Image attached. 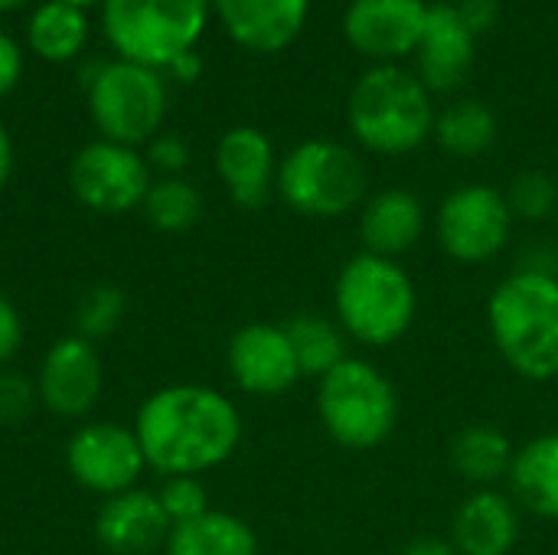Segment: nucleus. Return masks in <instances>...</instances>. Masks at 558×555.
<instances>
[{
    "label": "nucleus",
    "instance_id": "nucleus-1",
    "mask_svg": "<svg viewBox=\"0 0 558 555\" xmlns=\"http://www.w3.org/2000/svg\"><path fill=\"white\" fill-rule=\"evenodd\" d=\"M239 406L203 383H173L150 393L134 419L147 468L163 478L206 474L226 464L242 445Z\"/></svg>",
    "mask_w": 558,
    "mask_h": 555
},
{
    "label": "nucleus",
    "instance_id": "nucleus-2",
    "mask_svg": "<svg viewBox=\"0 0 558 555\" xmlns=\"http://www.w3.org/2000/svg\"><path fill=\"white\" fill-rule=\"evenodd\" d=\"M497 357L526 383L558 379V272L520 262L487 298Z\"/></svg>",
    "mask_w": 558,
    "mask_h": 555
},
{
    "label": "nucleus",
    "instance_id": "nucleus-3",
    "mask_svg": "<svg viewBox=\"0 0 558 555\" xmlns=\"http://www.w3.org/2000/svg\"><path fill=\"white\" fill-rule=\"evenodd\" d=\"M333 317L350 343L396 347L418 317V288L399 258L356 252L333 281Z\"/></svg>",
    "mask_w": 558,
    "mask_h": 555
},
{
    "label": "nucleus",
    "instance_id": "nucleus-4",
    "mask_svg": "<svg viewBox=\"0 0 558 555\" xmlns=\"http://www.w3.org/2000/svg\"><path fill=\"white\" fill-rule=\"evenodd\" d=\"M435 101L422 79L396 62L363 72L347 101L353 137L379 157H405L435 134Z\"/></svg>",
    "mask_w": 558,
    "mask_h": 555
},
{
    "label": "nucleus",
    "instance_id": "nucleus-5",
    "mask_svg": "<svg viewBox=\"0 0 558 555\" xmlns=\"http://www.w3.org/2000/svg\"><path fill=\"white\" fill-rule=\"evenodd\" d=\"M317 419L333 445L353 455L383 448L402 422L396 383L369 360L347 357L317 383Z\"/></svg>",
    "mask_w": 558,
    "mask_h": 555
},
{
    "label": "nucleus",
    "instance_id": "nucleus-6",
    "mask_svg": "<svg viewBox=\"0 0 558 555\" xmlns=\"http://www.w3.org/2000/svg\"><path fill=\"white\" fill-rule=\"evenodd\" d=\"M366 167L356 150H350L340 141L311 137L288 150V157L278 164L275 190L294 209L307 219H340L366 203Z\"/></svg>",
    "mask_w": 558,
    "mask_h": 555
},
{
    "label": "nucleus",
    "instance_id": "nucleus-7",
    "mask_svg": "<svg viewBox=\"0 0 558 555\" xmlns=\"http://www.w3.org/2000/svg\"><path fill=\"white\" fill-rule=\"evenodd\" d=\"M209 16V0H101L105 36L114 52L147 69H170L190 52Z\"/></svg>",
    "mask_w": 558,
    "mask_h": 555
},
{
    "label": "nucleus",
    "instance_id": "nucleus-8",
    "mask_svg": "<svg viewBox=\"0 0 558 555\" xmlns=\"http://www.w3.org/2000/svg\"><path fill=\"white\" fill-rule=\"evenodd\" d=\"M88 111L105 141L137 147L157 137L167 114V85L157 69L114 59L88 75Z\"/></svg>",
    "mask_w": 558,
    "mask_h": 555
},
{
    "label": "nucleus",
    "instance_id": "nucleus-9",
    "mask_svg": "<svg viewBox=\"0 0 558 555\" xmlns=\"http://www.w3.org/2000/svg\"><path fill=\"white\" fill-rule=\"evenodd\" d=\"M513 213L507 193L490 183H464L451 190L435 213V239L458 265H487L500 258L513 239Z\"/></svg>",
    "mask_w": 558,
    "mask_h": 555
},
{
    "label": "nucleus",
    "instance_id": "nucleus-10",
    "mask_svg": "<svg viewBox=\"0 0 558 555\" xmlns=\"http://www.w3.org/2000/svg\"><path fill=\"white\" fill-rule=\"evenodd\" d=\"M72 193L82 206L101 216H121L128 209H141L150 190V167L147 160L124 144L114 141H92L85 144L69 167Z\"/></svg>",
    "mask_w": 558,
    "mask_h": 555
},
{
    "label": "nucleus",
    "instance_id": "nucleus-11",
    "mask_svg": "<svg viewBox=\"0 0 558 555\" xmlns=\"http://www.w3.org/2000/svg\"><path fill=\"white\" fill-rule=\"evenodd\" d=\"M65 468L78 487L98 497H114L137 487L147 458L134 429L118 422H85L65 445Z\"/></svg>",
    "mask_w": 558,
    "mask_h": 555
},
{
    "label": "nucleus",
    "instance_id": "nucleus-12",
    "mask_svg": "<svg viewBox=\"0 0 558 555\" xmlns=\"http://www.w3.org/2000/svg\"><path fill=\"white\" fill-rule=\"evenodd\" d=\"M226 366L232 383L245 396L258 399H278L304 379L284 324L268 321L245 324L232 334L226 347Z\"/></svg>",
    "mask_w": 558,
    "mask_h": 555
},
{
    "label": "nucleus",
    "instance_id": "nucleus-13",
    "mask_svg": "<svg viewBox=\"0 0 558 555\" xmlns=\"http://www.w3.org/2000/svg\"><path fill=\"white\" fill-rule=\"evenodd\" d=\"M105 389V363L92 340L78 334L56 340L36 373V396L59 419H85Z\"/></svg>",
    "mask_w": 558,
    "mask_h": 555
},
{
    "label": "nucleus",
    "instance_id": "nucleus-14",
    "mask_svg": "<svg viewBox=\"0 0 558 555\" xmlns=\"http://www.w3.org/2000/svg\"><path fill=\"white\" fill-rule=\"evenodd\" d=\"M425 20V0H353L343 16V33L356 52L379 62H396L415 52Z\"/></svg>",
    "mask_w": 558,
    "mask_h": 555
},
{
    "label": "nucleus",
    "instance_id": "nucleus-15",
    "mask_svg": "<svg viewBox=\"0 0 558 555\" xmlns=\"http://www.w3.org/2000/svg\"><path fill=\"white\" fill-rule=\"evenodd\" d=\"M477 36L454 3H432L425 33L415 46L418 79L428 92H454L474 69Z\"/></svg>",
    "mask_w": 558,
    "mask_h": 555
},
{
    "label": "nucleus",
    "instance_id": "nucleus-16",
    "mask_svg": "<svg viewBox=\"0 0 558 555\" xmlns=\"http://www.w3.org/2000/svg\"><path fill=\"white\" fill-rule=\"evenodd\" d=\"M523 536V510L510 491H471L454 517L448 540L461 555H513Z\"/></svg>",
    "mask_w": 558,
    "mask_h": 555
},
{
    "label": "nucleus",
    "instance_id": "nucleus-17",
    "mask_svg": "<svg viewBox=\"0 0 558 555\" xmlns=\"http://www.w3.org/2000/svg\"><path fill=\"white\" fill-rule=\"evenodd\" d=\"M216 170L232 196V203L245 209H258L268 203L275 180H278V160H275V144L265 131L258 128H232L219 137L216 147Z\"/></svg>",
    "mask_w": 558,
    "mask_h": 555
},
{
    "label": "nucleus",
    "instance_id": "nucleus-18",
    "mask_svg": "<svg viewBox=\"0 0 558 555\" xmlns=\"http://www.w3.org/2000/svg\"><path fill=\"white\" fill-rule=\"evenodd\" d=\"M170 530L157 491L141 487L105 497L95 517V536L111 555H150L157 546H167Z\"/></svg>",
    "mask_w": 558,
    "mask_h": 555
},
{
    "label": "nucleus",
    "instance_id": "nucleus-19",
    "mask_svg": "<svg viewBox=\"0 0 558 555\" xmlns=\"http://www.w3.org/2000/svg\"><path fill=\"white\" fill-rule=\"evenodd\" d=\"M428 229V209L418 193L405 186H386L360 206V242L363 252L399 258L409 255Z\"/></svg>",
    "mask_w": 558,
    "mask_h": 555
},
{
    "label": "nucleus",
    "instance_id": "nucleus-20",
    "mask_svg": "<svg viewBox=\"0 0 558 555\" xmlns=\"http://www.w3.org/2000/svg\"><path fill=\"white\" fill-rule=\"evenodd\" d=\"M209 7L239 46L281 52L301 36L311 0H209Z\"/></svg>",
    "mask_w": 558,
    "mask_h": 555
},
{
    "label": "nucleus",
    "instance_id": "nucleus-21",
    "mask_svg": "<svg viewBox=\"0 0 558 555\" xmlns=\"http://www.w3.org/2000/svg\"><path fill=\"white\" fill-rule=\"evenodd\" d=\"M517 445L494 422H468L448 442V464L471 491L500 487L510 474Z\"/></svg>",
    "mask_w": 558,
    "mask_h": 555
},
{
    "label": "nucleus",
    "instance_id": "nucleus-22",
    "mask_svg": "<svg viewBox=\"0 0 558 555\" xmlns=\"http://www.w3.org/2000/svg\"><path fill=\"white\" fill-rule=\"evenodd\" d=\"M507 491L523 514L558 520V432H543L517 448Z\"/></svg>",
    "mask_w": 558,
    "mask_h": 555
},
{
    "label": "nucleus",
    "instance_id": "nucleus-23",
    "mask_svg": "<svg viewBox=\"0 0 558 555\" xmlns=\"http://www.w3.org/2000/svg\"><path fill=\"white\" fill-rule=\"evenodd\" d=\"M167 555H262L255 530L226 510H209L190 523H180L167 536Z\"/></svg>",
    "mask_w": 558,
    "mask_h": 555
},
{
    "label": "nucleus",
    "instance_id": "nucleus-24",
    "mask_svg": "<svg viewBox=\"0 0 558 555\" xmlns=\"http://www.w3.org/2000/svg\"><path fill=\"white\" fill-rule=\"evenodd\" d=\"M288 340L294 347L298 366L304 379L320 383L330 370H337L350 353V337L337 324V317L320 311H301L284 321Z\"/></svg>",
    "mask_w": 558,
    "mask_h": 555
},
{
    "label": "nucleus",
    "instance_id": "nucleus-25",
    "mask_svg": "<svg viewBox=\"0 0 558 555\" xmlns=\"http://www.w3.org/2000/svg\"><path fill=\"white\" fill-rule=\"evenodd\" d=\"M432 137L451 157H464V160L481 157L497 141V114L484 101H474V98L454 101L435 118Z\"/></svg>",
    "mask_w": 558,
    "mask_h": 555
},
{
    "label": "nucleus",
    "instance_id": "nucleus-26",
    "mask_svg": "<svg viewBox=\"0 0 558 555\" xmlns=\"http://www.w3.org/2000/svg\"><path fill=\"white\" fill-rule=\"evenodd\" d=\"M88 36V20L82 7L62 3V0H46L26 26V43L36 56L49 62H65L72 59Z\"/></svg>",
    "mask_w": 558,
    "mask_h": 555
},
{
    "label": "nucleus",
    "instance_id": "nucleus-27",
    "mask_svg": "<svg viewBox=\"0 0 558 555\" xmlns=\"http://www.w3.org/2000/svg\"><path fill=\"white\" fill-rule=\"evenodd\" d=\"M144 216L160 232H186L203 216V196L199 190L183 177H160L150 183L144 196Z\"/></svg>",
    "mask_w": 558,
    "mask_h": 555
},
{
    "label": "nucleus",
    "instance_id": "nucleus-28",
    "mask_svg": "<svg viewBox=\"0 0 558 555\" xmlns=\"http://www.w3.org/2000/svg\"><path fill=\"white\" fill-rule=\"evenodd\" d=\"M124 311H128V294L118 285L111 281L92 285L75 304V334L82 340L98 343L118 330V324L124 321Z\"/></svg>",
    "mask_w": 558,
    "mask_h": 555
},
{
    "label": "nucleus",
    "instance_id": "nucleus-29",
    "mask_svg": "<svg viewBox=\"0 0 558 555\" xmlns=\"http://www.w3.org/2000/svg\"><path fill=\"white\" fill-rule=\"evenodd\" d=\"M507 203H510L513 219L546 222L558 209V180L546 170H523L507 186Z\"/></svg>",
    "mask_w": 558,
    "mask_h": 555
},
{
    "label": "nucleus",
    "instance_id": "nucleus-30",
    "mask_svg": "<svg viewBox=\"0 0 558 555\" xmlns=\"http://www.w3.org/2000/svg\"><path fill=\"white\" fill-rule=\"evenodd\" d=\"M157 500L170 520V527H180V523H190L203 514H209V491L199 478L193 474H177V478H163L160 491H157Z\"/></svg>",
    "mask_w": 558,
    "mask_h": 555
},
{
    "label": "nucleus",
    "instance_id": "nucleus-31",
    "mask_svg": "<svg viewBox=\"0 0 558 555\" xmlns=\"http://www.w3.org/2000/svg\"><path fill=\"white\" fill-rule=\"evenodd\" d=\"M36 402V379H26L20 373H0V425H20Z\"/></svg>",
    "mask_w": 558,
    "mask_h": 555
},
{
    "label": "nucleus",
    "instance_id": "nucleus-32",
    "mask_svg": "<svg viewBox=\"0 0 558 555\" xmlns=\"http://www.w3.org/2000/svg\"><path fill=\"white\" fill-rule=\"evenodd\" d=\"M147 167L160 170L163 177H180L190 164V147L180 134H157L147 141Z\"/></svg>",
    "mask_w": 558,
    "mask_h": 555
},
{
    "label": "nucleus",
    "instance_id": "nucleus-33",
    "mask_svg": "<svg viewBox=\"0 0 558 555\" xmlns=\"http://www.w3.org/2000/svg\"><path fill=\"white\" fill-rule=\"evenodd\" d=\"M23 347V317L10 298L0 294V366H7Z\"/></svg>",
    "mask_w": 558,
    "mask_h": 555
},
{
    "label": "nucleus",
    "instance_id": "nucleus-34",
    "mask_svg": "<svg viewBox=\"0 0 558 555\" xmlns=\"http://www.w3.org/2000/svg\"><path fill=\"white\" fill-rule=\"evenodd\" d=\"M20 75H23V52L7 33H0V98L20 82Z\"/></svg>",
    "mask_w": 558,
    "mask_h": 555
},
{
    "label": "nucleus",
    "instance_id": "nucleus-35",
    "mask_svg": "<svg viewBox=\"0 0 558 555\" xmlns=\"http://www.w3.org/2000/svg\"><path fill=\"white\" fill-rule=\"evenodd\" d=\"M458 10H461V16H464V23L471 26L474 36L490 29L494 20H497V0H464Z\"/></svg>",
    "mask_w": 558,
    "mask_h": 555
},
{
    "label": "nucleus",
    "instance_id": "nucleus-36",
    "mask_svg": "<svg viewBox=\"0 0 558 555\" xmlns=\"http://www.w3.org/2000/svg\"><path fill=\"white\" fill-rule=\"evenodd\" d=\"M399 555H461L454 550V543L448 536H435V533H422V536H412Z\"/></svg>",
    "mask_w": 558,
    "mask_h": 555
},
{
    "label": "nucleus",
    "instance_id": "nucleus-37",
    "mask_svg": "<svg viewBox=\"0 0 558 555\" xmlns=\"http://www.w3.org/2000/svg\"><path fill=\"white\" fill-rule=\"evenodd\" d=\"M199 69H203V59L196 56V49H190V52H183L180 59L170 62V75L177 82H196L199 79Z\"/></svg>",
    "mask_w": 558,
    "mask_h": 555
},
{
    "label": "nucleus",
    "instance_id": "nucleus-38",
    "mask_svg": "<svg viewBox=\"0 0 558 555\" xmlns=\"http://www.w3.org/2000/svg\"><path fill=\"white\" fill-rule=\"evenodd\" d=\"M10 173H13V144H10L7 128L0 124V190L7 186Z\"/></svg>",
    "mask_w": 558,
    "mask_h": 555
},
{
    "label": "nucleus",
    "instance_id": "nucleus-39",
    "mask_svg": "<svg viewBox=\"0 0 558 555\" xmlns=\"http://www.w3.org/2000/svg\"><path fill=\"white\" fill-rule=\"evenodd\" d=\"M23 3H26V0H0V13H3V10H16V7H23Z\"/></svg>",
    "mask_w": 558,
    "mask_h": 555
},
{
    "label": "nucleus",
    "instance_id": "nucleus-40",
    "mask_svg": "<svg viewBox=\"0 0 558 555\" xmlns=\"http://www.w3.org/2000/svg\"><path fill=\"white\" fill-rule=\"evenodd\" d=\"M62 3H72V7H82L85 10L88 3H98V0H62Z\"/></svg>",
    "mask_w": 558,
    "mask_h": 555
}]
</instances>
